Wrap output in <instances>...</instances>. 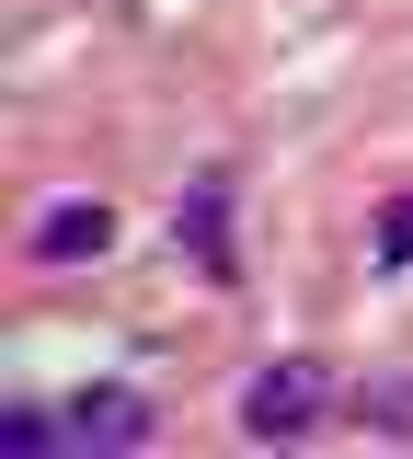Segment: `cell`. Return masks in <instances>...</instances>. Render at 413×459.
<instances>
[{
    "label": "cell",
    "instance_id": "1",
    "mask_svg": "<svg viewBox=\"0 0 413 459\" xmlns=\"http://www.w3.org/2000/svg\"><path fill=\"white\" fill-rule=\"evenodd\" d=\"M150 437H161V413H150L138 391H81V402H58V413H47V402H12V413H0V448L12 459H47V448L126 459V448H150Z\"/></svg>",
    "mask_w": 413,
    "mask_h": 459
},
{
    "label": "cell",
    "instance_id": "2",
    "mask_svg": "<svg viewBox=\"0 0 413 459\" xmlns=\"http://www.w3.org/2000/svg\"><path fill=\"white\" fill-rule=\"evenodd\" d=\"M322 413H333V368H322V356H276V368L241 379V437H253V448H298Z\"/></svg>",
    "mask_w": 413,
    "mask_h": 459
},
{
    "label": "cell",
    "instance_id": "3",
    "mask_svg": "<svg viewBox=\"0 0 413 459\" xmlns=\"http://www.w3.org/2000/svg\"><path fill=\"white\" fill-rule=\"evenodd\" d=\"M104 241H116V207L104 195H58V207H35V230H23L35 264H92Z\"/></svg>",
    "mask_w": 413,
    "mask_h": 459
},
{
    "label": "cell",
    "instance_id": "4",
    "mask_svg": "<svg viewBox=\"0 0 413 459\" xmlns=\"http://www.w3.org/2000/svg\"><path fill=\"white\" fill-rule=\"evenodd\" d=\"M173 241L207 264V276H230V184H219V172H207V184L173 207Z\"/></svg>",
    "mask_w": 413,
    "mask_h": 459
},
{
    "label": "cell",
    "instance_id": "5",
    "mask_svg": "<svg viewBox=\"0 0 413 459\" xmlns=\"http://www.w3.org/2000/svg\"><path fill=\"white\" fill-rule=\"evenodd\" d=\"M356 413H367L379 437H413V379H391V391H367V402H356Z\"/></svg>",
    "mask_w": 413,
    "mask_h": 459
},
{
    "label": "cell",
    "instance_id": "6",
    "mask_svg": "<svg viewBox=\"0 0 413 459\" xmlns=\"http://www.w3.org/2000/svg\"><path fill=\"white\" fill-rule=\"evenodd\" d=\"M379 264H413V195L379 207Z\"/></svg>",
    "mask_w": 413,
    "mask_h": 459
}]
</instances>
